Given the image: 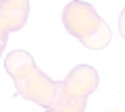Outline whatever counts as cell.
Segmentation results:
<instances>
[{"mask_svg":"<svg viewBox=\"0 0 125 112\" xmlns=\"http://www.w3.org/2000/svg\"><path fill=\"white\" fill-rule=\"evenodd\" d=\"M4 67H6V73L13 77L17 94L21 98L40 104L42 108L52 110V106L56 104L58 91H61V83L46 77L36 67V62L29 54L23 52V50H15L6 56Z\"/></svg>","mask_w":125,"mask_h":112,"instance_id":"obj_1","label":"cell"},{"mask_svg":"<svg viewBox=\"0 0 125 112\" xmlns=\"http://www.w3.org/2000/svg\"><path fill=\"white\" fill-rule=\"evenodd\" d=\"M62 23L67 31L73 37H77L85 48L102 50L111 44V27L106 25L104 19H100L96 9L88 2H81V0L69 2L62 10Z\"/></svg>","mask_w":125,"mask_h":112,"instance_id":"obj_2","label":"cell"},{"mask_svg":"<svg viewBox=\"0 0 125 112\" xmlns=\"http://www.w3.org/2000/svg\"><path fill=\"white\" fill-rule=\"evenodd\" d=\"M98 85V73L88 64H79L67 75V79L61 81V91H58L56 104L52 110H73L79 112L85 108L88 95Z\"/></svg>","mask_w":125,"mask_h":112,"instance_id":"obj_3","label":"cell"},{"mask_svg":"<svg viewBox=\"0 0 125 112\" xmlns=\"http://www.w3.org/2000/svg\"><path fill=\"white\" fill-rule=\"evenodd\" d=\"M29 2L27 0H0V23L9 33L19 31L27 21Z\"/></svg>","mask_w":125,"mask_h":112,"instance_id":"obj_4","label":"cell"},{"mask_svg":"<svg viewBox=\"0 0 125 112\" xmlns=\"http://www.w3.org/2000/svg\"><path fill=\"white\" fill-rule=\"evenodd\" d=\"M119 31H121V35L125 40V9L121 10V17H119Z\"/></svg>","mask_w":125,"mask_h":112,"instance_id":"obj_5","label":"cell"},{"mask_svg":"<svg viewBox=\"0 0 125 112\" xmlns=\"http://www.w3.org/2000/svg\"><path fill=\"white\" fill-rule=\"evenodd\" d=\"M6 37H9V31H6V29H4V25L0 23V40H2V42H6Z\"/></svg>","mask_w":125,"mask_h":112,"instance_id":"obj_6","label":"cell"},{"mask_svg":"<svg viewBox=\"0 0 125 112\" xmlns=\"http://www.w3.org/2000/svg\"><path fill=\"white\" fill-rule=\"evenodd\" d=\"M4 46H6V42H2V40H0V54H2V50H4Z\"/></svg>","mask_w":125,"mask_h":112,"instance_id":"obj_7","label":"cell"}]
</instances>
